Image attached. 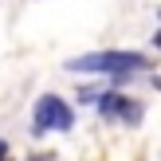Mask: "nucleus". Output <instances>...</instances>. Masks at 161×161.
I'll use <instances>...</instances> for the list:
<instances>
[{
  "instance_id": "f257e3e1",
  "label": "nucleus",
  "mask_w": 161,
  "mask_h": 161,
  "mask_svg": "<svg viewBox=\"0 0 161 161\" xmlns=\"http://www.w3.org/2000/svg\"><path fill=\"white\" fill-rule=\"evenodd\" d=\"M149 59L142 51H91V55H75V59H67V71H86V75H138V71H146Z\"/></svg>"
},
{
  "instance_id": "20e7f679",
  "label": "nucleus",
  "mask_w": 161,
  "mask_h": 161,
  "mask_svg": "<svg viewBox=\"0 0 161 161\" xmlns=\"http://www.w3.org/2000/svg\"><path fill=\"white\" fill-rule=\"evenodd\" d=\"M4 149H8V146H4V142H0V153H4Z\"/></svg>"
},
{
  "instance_id": "f03ea898",
  "label": "nucleus",
  "mask_w": 161,
  "mask_h": 161,
  "mask_svg": "<svg viewBox=\"0 0 161 161\" xmlns=\"http://www.w3.org/2000/svg\"><path fill=\"white\" fill-rule=\"evenodd\" d=\"M31 126H36V134H63V130L75 126V114H71V106L59 98V94H43V98L36 102Z\"/></svg>"
},
{
  "instance_id": "7ed1b4c3",
  "label": "nucleus",
  "mask_w": 161,
  "mask_h": 161,
  "mask_svg": "<svg viewBox=\"0 0 161 161\" xmlns=\"http://www.w3.org/2000/svg\"><path fill=\"white\" fill-rule=\"evenodd\" d=\"M94 106L102 110V118H106V122H118V126H138V122H142V102L130 98V94L102 91Z\"/></svg>"
},
{
  "instance_id": "39448f33",
  "label": "nucleus",
  "mask_w": 161,
  "mask_h": 161,
  "mask_svg": "<svg viewBox=\"0 0 161 161\" xmlns=\"http://www.w3.org/2000/svg\"><path fill=\"white\" fill-rule=\"evenodd\" d=\"M157 43H161V31H157Z\"/></svg>"
}]
</instances>
